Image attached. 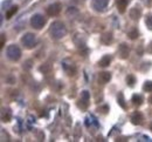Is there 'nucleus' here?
<instances>
[{"instance_id":"obj_10","label":"nucleus","mask_w":152,"mask_h":142,"mask_svg":"<svg viewBox=\"0 0 152 142\" xmlns=\"http://www.w3.org/2000/svg\"><path fill=\"white\" fill-rule=\"evenodd\" d=\"M131 121H132L133 124H142L143 121H144V116H143V114L140 112H136L131 116Z\"/></svg>"},{"instance_id":"obj_12","label":"nucleus","mask_w":152,"mask_h":142,"mask_svg":"<svg viewBox=\"0 0 152 142\" xmlns=\"http://www.w3.org/2000/svg\"><path fill=\"white\" fill-rule=\"evenodd\" d=\"M129 0H117V8L119 11V13H124L126 11Z\"/></svg>"},{"instance_id":"obj_25","label":"nucleus","mask_w":152,"mask_h":142,"mask_svg":"<svg viewBox=\"0 0 152 142\" xmlns=\"http://www.w3.org/2000/svg\"><path fill=\"white\" fill-rule=\"evenodd\" d=\"M149 101H150V102H151V103H152V95H151V96H150V99H149Z\"/></svg>"},{"instance_id":"obj_21","label":"nucleus","mask_w":152,"mask_h":142,"mask_svg":"<svg viewBox=\"0 0 152 142\" xmlns=\"http://www.w3.org/2000/svg\"><path fill=\"white\" fill-rule=\"evenodd\" d=\"M143 89L148 93H151L152 92V81H146L143 85Z\"/></svg>"},{"instance_id":"obj_3","label":"nucleus","mask_w":152,"mask_h":142,"mask_svg":"<svg viewBox=\"0 0 152 142\" xmlns=\"http://www.w3.org/2000/svg\"><path fill=\"white\" fill-rule=\"evenodd\" d=\"M46 18L43 17V15H41V14H34L32 18H31V25L34 27V28H37V29H41L45 25H46Z\"/></svg>"},{"instance_id":"obj_7","label":"nucleus","mask_w":152,"mask_h":142,"mask_svg":"<svg viewBox=\"0 0 152 142\" xmlns=\"http://www.w3.org/2000/svg\"><path fill=\"white\" fill-rule=\"evenodd\" d=\"M129 53H130V48H129V46L126 43H122L118 47V55L122 59H126L129 57Z\"/></svg>"},{"instance_id":"obj_9","label":"nucleus","mask_w":152,"mask_h":142,"mask_svg":"<svg viewBox=\"0 0 152 142\" xmlns=\"http://www.w3.org/2000/svg\"><path fill=\"white\" fill-rule=\"evenodd\" d=\"M111 79V74L109 72H102L98 74V82H101L102 85H105L110 81Z\"/></svg>"},{"instance_id":"obj_14","label":"nucleus","mask_w":152,"mask_h":142,"mask_svg":"<svg viewBox=\"0 0 152 142\" xmlns=\"http://www.w3.org/2000/svg\"><path fill=\"white\" fill-rule=\"evenodd\" d=\"M11 118H12L11 110H10V109H2V113H1V119H2V121L10 122L11 121Z\"/></svg>"},{"instance_id":"obj_26","label":"nucleus","mask_w":152,"mask_h":142,"mask_svg":"<svg viewBox=\"0 0 152 142\" xmlns=\"http://www.w3.org/2000/svg\"><path fill=\"white\" fill-rule=\"evenodd\" d=\"M151 130H152V123H151Z\"/></svg>"},{"instance_id":"obj_24","label":"nucleus","mask_w":152,"mask_h":142,"mask_svg":"<svg viewBox=\"0 0 152 142\" xmlns=\"http://www.w3.org/2000/svg\"><path fill=\"white\" fill-rule=\"evenodd\" d=\"M151 1L152 0H143V2H145L146 5H150V4H151Z\"/></svg>"},{"instance_id":"obj_19","label":"nucleus","mask_w":152,"mask_h":142,"mask_svg":"<svg viewBox=\"0 0 152 142\" xmlns=\"http://www.w3.org/2000/svg\"><path fill=\"white\" fill-rule=\"evenodd\" d=\"M128 35H129V38H130L131 40H134V39H137V38L139 37V32H138L137 28H132V29L128 33Z\"/></svg>"},{"instance_id":"obj_11","label":"nucleus","mask_w":152,"mask_h":142,"mask_svg":"<svg viewBox=\"0 0 152 142\" xmlns=\"http://www.w3.org/2000/svg\"><path fill=\"white\" fill-rule=\"evenodd\" d=\"M129 15H130V18L132 20H138L140 18V15H142V10L139 7H133V8L130 10Z\"/></svg>"},{"instance_id":"obj_5","label":"nucleus","mask_w":152,"mask_h":142,"mask_svg":"<svg viewBox=\"0 0 152 142\" xmlns=\"http://www.w3.org/2000/svg\"><path fill=\"white\" fill-rule=\"evenodd\" d=\"M110 0H93L91 1V7L96 12H104L109 5Z\"/></svg>"},{"instance_id":"obj_2","label":"nucleus","mask_w":152,"mask_h":142,"mask_svg":"<svg viewBox=\"0 0 152 142\" xmlns=\"http://www.w3.org/2000/svg\"><path fill=\"white\" fill-rule=\"evenodd\" d=\"M6 55L12 61H18L21 58V49L17 45H11L6 49Z\"/></svg>"},{"instance_id":"obj_4","label":"nucleus","mask_w":152,"mask_h":142,"mask_svg":"<svg viewBox=\"0 0 152 142\" xmlns=\"http://www.w3.org/2000/svg\"><path fill=\"white\" fill-rule=\"evenodd\" d=\"M21 42L23 43V46L26 48H33L35 46L37 42V38L33 33H26L22 38H21Z\"/></svg>"},{"instance_id":"obj_8","label":"nucleus","mask_w":152,"mask_h":142,"mask_svg":"<svg viewBox=\"0 0 152 142\" xmlns=\"http://www.w3.org/2000/svg\"><path fill=\"white\" fill-rule=\"evenodd\" d=\"M89 99H90V94H89V92L83 90V92L81 93V100H80L81 103H78V104H80L82 108H87L88 102H89Z\"/></svg>"},{"instance_id":"obj_17","label":"nucleus","mask_w":152,"mask_h":142,"mask_svg":"<svg viewBox=\"0 0 152 142\" xmlns=\"http://www.w3.org/2000/svg\"><path fill=\"white\" fill-rule=\"evenodd\" d=\"M17 12H18V6H12V7L6 12V19H11Z\"/></svg>"},{"instance_id":"obj_16","label":"nucleus","mask_w":152,"mask_h":142,"mask_svg":"<svg viewBox=\"0 0 152 142\" xmlns=\"http://www.w3.org/2000/svg\"><path fill=\"white\" fill-rule=\"evenodd\" d=\"M117 102H118V104H119L123 109H126L125 99H124V95H123V93H122V92H119V93H118V95H117Z\"/></svg>"},{"instance_id":"obj_1","label":"nucleus","mask_w":152,"mask_h":142,"mask_svg":"<svg viewBox=\"0 0 152 142\" xmlns=\"http://www.w3.org/2000/svg\"><path fill=\"white\" fill-rule=\"evenodd\" d=\"M49 33L52 35L53 39H62L66 34H67V28L64 26L63 22L61 21H54L52 25H50V28H49Z\"/></svg>"},{"instance_id":"obj_22","label":"nucleus","mask_w":152,"mask_h":142,"mask_svg":"<svg viewBox=\"0 0 152 142\" xmlns=\"http://www.w3.org/2000/svg\"><path fill=\"white\" fill-rule=\"evenodd\" d=\"M126 83L130 86V87H133L134 86V83H136V79H134V77L133 75H128L126 77Z\"/></svg>"},{"instance_id":"obj_15","label":"nucleus","mask_w":152,"mask_h":142,"mask_svg":"<svg viewBox=\"0 0 152 142\" xmlns=\"http://www.w3.org/2000/svg\"><path fill=\"white\" fill-rule=\"evenodd\" d=\"M63 68L68 73V75H74L75 74L76 69H75V66L73 63H69V66H68V65H66V62H63Z\"/></svg>"},{"instance_id":"obj_13","label":"nucleus","mask_w":152,"mask_h":142,"mask_svg":"<svg viewBox=\"0 0 152 142\" xmlns=\"http://www.w3.org/2000/svg\"><path fill=\"white\" fill-rule=\"evenodd\" d=\"M110 62H111V57L110 55H104L101 60L98 61V66H101V67H108L110 65Z\"/></svg>"},{"instance_id":"obj_23","label":"nucleus","mask_w":152,"mask_h":142,"mask_svg":"<svg viewBox=\"0 0 152 142\" xmlns=\"http://www.w3.org/2000/svg\"><path fill=\"white\" fill-rule=\"evenodd\" d=\"M145 24H146V26H148V28L152 31V15H148L146 17V19H145Z\"/></svg>"},{"instance_id":"obj_18","label":"nucleus","mask_w":152,"mask_h":142,"mask_svg":"<svg viewBox=\"0 0 152 142\" xmlns=\"http://www.w3.org/2000/svg\"><path fill=\"white\" fill-rule=\"evenodd\" d=\"M132 102L134 106H140V104L143 103V98H142V95H139V94L132 95Z\"/></svg>"},{"instance_id":"obj_6","label":"nucleus","mask_w":152,"mask_h":142,"mask_svg":"<svg viewBox=\"0 0 152 142\" xmlns=\"http://www.w3.org/2000/svg\"><path fill=\"white\" fill-rule=\"evenodd\" d=\"M61 8H62V5L60 2H55V4H52L49 5L47 8H46V12L49 17H56L57 14L61 12Z\"/></svg>"},{"instance_id":"obj_20","label":"nucleus","mask_w":152,"mask_h":142,"mask_svg":"<svg viewBox=\"0 0 152 142\" xmlns=\"http://www.w3.org/2000/svg\"><path fill=\"white\" fill-rule=\"evenodd\" d=\"M102 41L104 43H110L113 41V34L111 33H105L103 37H102Z\"/></svg>"}]
</instances>
